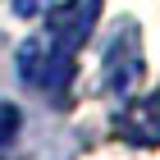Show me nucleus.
I'll return each instance as SVG.
<instances>
[{
	"mask_svg": "<svg viewBox=\"0 0 160 160\" xmlns=\"http://www.w3.org/2000/svg\"><path fill=\"white\" fill-rule=\"evenodd\" d=\"M101 5L105 0H64L55 9L46 14V28H41V37H32L23 50H18V73L28 82L37 87H50V92H60L73 73V60L78 50L87 46L92 37V28L101 18Z\"/></svg>",
	"mask_w": 160,
	"mask_h": 160,
	"instance_id": "obj_1",
	"label": "nucleus"
},
{
	"mask_svg": "<svg viewBox=\"0 0 160 160\" xmlns=\"http://www.w3.org/2000/svg\"><path fill=\"white\" fill-rule=\"evenodd\" d=\"M142 78V41H137L133 23H119L110 41H105V64H101V82L110 92H128Z\"/></svg>",
	"mask_w": 160,
	"mask_h": 160,
	"instance_id": "obj_2",
	"label": "nucleus"
},
{
	"mask_svg": "<svg viewBox=\"0 0 160 160\" xmlns=\"http://www.w3.org/2000/svg\"><path fill=\"white\" fill-rule=\"evenodd\" d=\"M114 133L133 147H160V92L128 101V110L114 119Z\"/></svg>",
	"mask_w": 160,
	"mask_h": 160,
	"instance_id": "obj_3",
	"label": "nucleus"
},
{
	"mask_svg": "<svg viewBox=\"0 0 160 160\" xmlns=\"http://www.w3.org/2000/svg\"><path fill=\"white\" fill-rule=\"evenodd\" d=\"M18 110H14L9 101H0V147H5V142H9V137H18Z\"/></svg>",
	"mask_w": 160,
	"mask_h": 160,
	"instance_id": "obj_4",
	"label": "nucleus"
}]
</instances>
